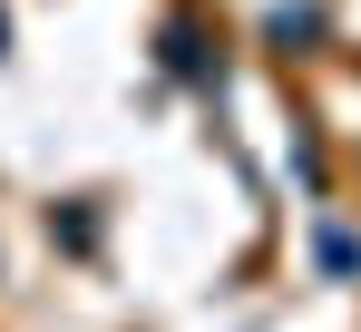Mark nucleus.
<instances>
[{
    "label": "nucleus",
    "instance_id": "obj_1",
    "mask_svg": "<svg viewBox=\"0 0 361 332\" xmlns=\"http://www.w3.org/2000/svg\"><path fill=\"white\" fill-rule=\"evenodd\" d=\"M157 69H166V78H185V88H205V78H215L205 20H166V30H157Z\"/></svg>",
    "mask_w": 361,
    "mask_h": 332
},
{
    "label": "nucleus",
    "instance_id": "obj_2",
    "mask_svg": "<svg viewBox=\"0 0 361 332\" xmlns=\"http://www.w3.org/2000/svg\"><path fill=\"white\" fill-rule=\"evenodd\" d=\"M0 49H10V10H0Z\"/></svg>",
    "mask_w": 361,
    "mask_h": 332
}]
</instances>
